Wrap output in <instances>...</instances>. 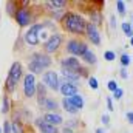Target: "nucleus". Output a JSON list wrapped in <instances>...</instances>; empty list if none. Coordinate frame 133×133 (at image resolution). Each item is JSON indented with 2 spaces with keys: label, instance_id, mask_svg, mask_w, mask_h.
<instances>
[{
  "label": "nucleus",
  "instance_id": "nucleus-11",
  "mask_svg": "<svg viewBox=\"0 0 133 133\" xmlns=\"http://www.w3.org/2000/svg\"><path fill=\"white\" fill-rule=\"evenodd\" d=\"M59 88H61V93L65 96L66 99H68V98H73V96H76V95H77V87H76V85H73V84L64 82Z\"/></svg>",
  "mask_w": 133,
  "mask_h": 133
},
{
  "label": "nucleus",
  "instance_id": "nucleus-40",
  "mask_svg": "<svg viewBox=\"0 0 133 133\" xmlns=\"http://www.w3.org/2000/svg\"><path fill=\"white\" fill-rule=\"evenodd\" d=\"M0 133H2V130H0Z\"/></svg>",
  "mask_w": 133,
  "mask_h": 133
},
{
  "label": "nucleus",
  "instance_id": "nucleus-15",
  "mask_svg": "<svg viewBox=\"0 0 133 133\" xmlns=\"http://www.w3.org/2000/svg\"><path fill=\"white\" fill-rule=\"evenodd\" d=\"M42 107L46 108V110H50V113H54V110L57 108V102L54 99H45V102H43Z\"/></svg>",
  "mask_w": 133,
  "mask_h": 133
},
{
  "label": "nucleus",
  "instance_id": "nucleus-26",
  "mask_svg": "<svg viewBox=\"0 0 133 133\" xmlns=\"http://www.w3.org/2000/svg\"><path fill=\"white\" fill-rule=\"evenodd\" d=\"M121 64H122V66H127L130 64V56L129 54H122L121 56Z\"/></svg>",
  "mask_w": 133,
  "mask_h": 133
},
{
  "label": "nucleus",
  "instance_id": "nucleus-34",
  "mask_svg": "<svg viewBox=\"0 0 133 133\" xmlns=\"http://www.w3.org/2000/svg\"><path fill=\"white\" fill-rule=\"evenodd\" d=\"M107 107H108V110H110V111H113V105H111V99H110V98L107 99Z\"/></svg>",
  "mask_w": 133,
  "mask_h": 133
},
{
  "label": "nucleus",
  "instance_id": "nucleus-9",
  "mask_svg": "<svg viewBox=\"0 0 133 133\" xmlns=\"http://www.w3.org/2000/svg\"><path fill=\"white\" fill-rule=\"evenodd\" d=\"M85 33H87V36H88V39L91 40V43H95V45H101L99 31H98V28H96L93 23H88V25H87V30H85Z\"/></svg>",
  "mask_w": 133,
  "mask_h": 133
},
{
  "label": "nucleus",
  "instance_id": "nucleus-30",
  "mask_svg": "<svg viewBox=\"0 0 133 133\" xmlns=\"http://www.w3.org/2000/svg\"><path fill=\"white\" fill-rule=\"evenodd\" d=\"M3 132L5 133H11V124H9L8 121H5V124H3Z\"/></svg>",
  "mask_w": 133,
  "mask_h": 133
},
{
  "label": "nucleus",
  "instance_id": "nucleus-4",
  "mask_svg": "<svg viewBox=\"0 0 133 133\" xmlns=\"http://www.w3.org/2000/svg\"><path fill=\"white\" fill-rule=\"evenodd\" d=\"M36 90H37V85H36L34 74H26V76H25V82H23L25 96H26V98H33V96H36Z\"/></svg>",
  "mask_w": 133,
  "mask_h": 133
},
{
  "label": "nucleus",
  "instance_id": "nucleus-6",
  "mask_svg": "<svg viewBox=\"0 0 133 133\" xmlns=\"http://www.w3.org/2000/svg\"><path fill=\"white\" fill-rule=\"evenodd\" d=\"M61 43H62V36L61 34H53L43 43V48H45L46 53H54V51H57V48L61 46Z\"/></svg>",
  "mask_w": 133,
  "mask_h": 133
},
{
  "label": "nucleus",
  "instance_id": "nucleus-28",
  "mask_svg": "<svg viewBox=\"0 0 133 133\" xmlns=\"http://www.w3.org/2000/svg\"><path fill=\"white\" fill-rule=\"evenodd\" d=\"M88 85H90L93 90H96V88H98V81H96V77H90V79H88Z\"/></svg>",
  "mask_w": 133,
  "mask_h": 133
},
{
  "label": "nucleus",
  "instance_id": "nucleus-18",
  "mask_svg": "<svg viewBox=\"0 0 133 133\" xmlns=\"http://www.w3.org/2000/svg\"><path fill=\"white\" fill-rule=\"evenodd\" d=\"M82 59H84L87 64H96V54H95L93 51H90V50L82 56Z\"/></svg>",
  "mask_w": 133,
  "mask_h": 133
},
{
  "label": "nucleus",
  "instance_id": "nucleus-2",
  "mask_svg": "<svg viewBox=\"0 0 133 133\" xmlns=\"http://www.w3.org/2000/svg\"><path fill=\"white\" fill-rule=\"evenodd\" d=\"M20 76H22V65H20L19 62H14L12 66H11V70H9L8 77H6V90H8L9 93L14 91V88H16V85H17Z\"/></svg>",
  "mask_w": 133,
  "mask_h": 133
},
{
  "label": "nucleus",
  "instance_id": "nucleus-32",
  "mask_svg": "<svg viewBox=\"0 0 133 133\" xmlns=\"http://www.w3.org/2000/svg\"><path fill=\"white\" fill-rule=\"evenodd\" d=\"M125 116H127V121H129L130 124H133V111H129Z\"/></svg>",
  "mask_w": 133,
  "mask_h": 133
},
{
  "label": "nucleus",
  "instance_id": "nucleus-27",
  "mask_svg": "<svg viewBox=\"0 0 133 133\" xmlns=\"http://www.w3.org/2000/svg\"><path fill=\"white\" fill-rule=\"evenodd\" d=\"M104 57H105V61H115V53L113 51H105V54H104Z\"/></svg>",
  "mask_w": 133,
  "mask_h": 133
},
{
  "label": "nucleus",
  "instance_id": "nucleus-36",
  "mask_svg": "<svg viewBox=\"0 0 133 133\" xmlns=\"http://www.w3.org/2000/svg\"><path fill=\"white\" fill-rule=\"evenodd\" d=\"M121 76H122L124 79L127 77V70H125V68H122V70H121Z\"/></svg>",
  "mask_w": 133,
  "mask_h": 133
},
{
  "label": "nucleus",
  "instance_id": "nucleus-12",
  "mask_svg": "<svg viewBox=\"0 0 133 133\" xmlns=\"http://www.w3.org/2000/svg\"><path fill=\"white\" fill-rule=\"evenodd\" d=\"M33 62L39 64L42 68H48L51 65V57L46 56V54H42V53H34L33 54Z\"/></svg>",
  "mask_w": 133,
  "mask_h": 133
},
{
  "label": "nucleus",
  "instance_id": "nucleus-21",
  "mask_svg": "<svg viewBox=\"0 0 133 133\" xmlns=\"http://www.w3.org/2000/svg\"><path fill=\"white\" fill-rule=\"evenodd\" d=\"M122 31H124V34H125L127 37H130V39L133 37V28H132V25H130V23L124 22V23H122Z\"/></svg>",
  "mask_w": 133,
  "mask_h": 133
},
{
  "label": "nucleus",
  "instance_id": "nucleus-39",
  "mask_svg": "<svg viewBox=\"0 0 133 133\" xmlns=\"http://www.w3.org/2000/svg\"><path fill=\"white\" fill-rule=\"evenodd\" d=\"M130 42H132V45H133V37H132V40H130Z\"/></svg>",
  "mask_w": 133,
  "mask_h": 133
},
{
  "label": "nucleus",
  "instance_id": "nucleus-33",
  "mask_svg": "<svg viewBox=\"0 0 133 133\" xmlns=\"http://www.w3.org/2000/svg\"><path fill=\"white\" fill-rule=\"evenodd\" d=\"M102 122H104V125H108V122H110V118H108L107 115H104V116H102Z\"/></svg>",
  "mask_w": 133,
  "mask_h": 133
},
{
  "label": "nucleus",
  "instance_id": "nucleus-3",
  "mask_svg": "<svg viewBox=\"0 0 133 133\" xmlns=\"http://www.w3.org/2000/svg\"><path fill=\"white\" fill-rule=\"evenodd\" d=\"M66 50L68 53H71L73 56H84L88 48H87V43L85 42H81V40H70L68 45H66Z\"/></svg>",
  "mask_w": 133,
  "mask_h": 133
},
{
  "label": "nucleus",
  "instance_id": "nucleus-35",
  "mask_svg": "<svg viewBox=\"0 0 133 133\" xmlns=\"http://www.w3.org/2000/svg\"><path fill=\"white\" fill-rule=\"evenodd\" d=\"M110 23H111V26H115V25H116V19H115V16H111V17H110Z\"/></svg>",
  "mask_w": 133,
  "mask_h": 133
},
{
  "label": "nucleus",
  "instance_id": "nucleus-20",
  "mask_svg": "<svg viewBox=\"0 0 133 133\" xmlns=\"http://www.w3.org/2000/svg\"><path fill=\"white\" fill-rule=\"evenodd\" d=\"M90 17H91V23H93L95 26L101 23V19H102V16H101L99 11H91V12H90Z\"/></svg>",
  "mask_w": 133,
  "mask_h": 133
},
{
  "label": "nucleus",
  "instance_id": "nucleus-7",
  "mask_svg": "<svg viewBox=\"0 0 133 133\" xmlns=\"http://www.w3.org/2000/svg\"><path fill=\"white\" fill-rule=\"evenodd\" d=\"M43 85L50 87L51 90H57L59 88V77L54 71H46L43 74Z\"/></svg>",
  "mask_w": 133,
  "mask_h": 133
},
{
  "label": "nucleus",
  "instance_id": "nucleus-16",
  "mask_svg": "<svg viewBox=\"0 0 133 133\" xmlns=\"http://www.w3.org/2000/svg\"><path fill=\"white\" fill-rule=\"evenodd\" d=\"M62 105H64L65 111H68V113H73V115H74V113H77V108L71 104V101H70V99H66V98H65V99L62 101Z\"/></svg>",
  "mask_w": 133,
  "mask_h": 133
},
{
  "label": "nucleus",
  "instance_id": "nucleus-23",
  "mask_svg": "<svg viewBox=\"0 0 133 133\" xmlns=\"http://www.w3.org/2000/svg\"><path fill=\"white\" fill-rule=\"evenodd\" d=\"M50 8H64L66 5L65 0H53V2H48Z\"/></svg>",
  "mask_w": 133,
  "mask_h": 133
},
{
  "label": "nucleus",
  "instance_id": "nucleus-10",
  "mask_svg": "<svg viewBox=\"0 0 133 133\" xmlns=\"http://www.w3.org/2000/svg\"><path fill=\"white\" fill-rule=\"evenodd\" d=\"M36 125H37V129L40 130V133H59L57 127L46 124L42 118H37V119H36Z\"/></svg>",
  "mask_w": 133,
  "mask_h": 133
},
{
  "label": "nucleus",
  "instance_id": "nucleus-29",
  "mask_svg": "<svg viewBox=\"0 0 133 133\" xmlns=\"http://www.w3.org/2000/svg\"><path fill=\"white\" fill-rule=\"evenodd\" d=\"M107 87H108V90H110V91H113V93L118 90V85H116V82H115V81H110Z\"/></svg>",
  "mask_w": 133,
  "mask_h": 133
},
{
  "label": "nucleus",
  "instance_id": "nucleus-25",
  "mask_svg": "<svg viewBox=\"0 0 133 133\" xmlns=\"http://www.w3.org/2000/svg\"><path fill=\"white\" fill-rule=\"evenodd\" d=\"M116 6H118V11H119V14L121 16H124L125 14V6H124V2H116Z\"/></svg>",
  "mask_w": 133,
  "mask_h": 133
},
{
  "label": "nucleus",
  "instance_id": "nucleus-13",
  "mask_svg": "<svg viewBox=\"0 0 133 133\" xmlns=\"http://www.w3.org/2000/svg\"><path fill=\"white\" fill-rule=\"evenodd\" d=\"M42 119H43L46 124L54 125V127H56V125H59V124H62V121H64L61 115H57V113H50V111H48V113H46Z\"/></svg>",
  "mask_w": 133,
  "mask_h": 133
},
{
  "label": "nucleus",
  "instance_id": "nucleus-22",
  "mask_svg": "<svg viewBox=\"0 0 133 133\" xmlns=\"http://www.w3.org/2000/svg\"><path fill=\"white\" fill-rule=\"evenodd\" d=\"M28 68H30V71H31V74H36V73H42V66L39 65V64H36V62H30V65H28Z\"/></svg>",
  "mask_w": 133,
  "mask_h": 133
},
{
  "label": "nucleus",
  "instance_id": "nucleus-38",
  "mask_svg": "<svg viewBox=\"0 0 133 133\" xmlns=\"http://www.w3.org/2000/svg\"><path fill=\"white\" fill-rule=\"evenodd\" d=\"M96 133H104V130L102 129H96Z\"/></svg>",
  "mask_w": 133,
  "mask_h": 133
},
{
  "label": "nucleus",
  "instance_id": "nucleus-31",
  "mask_svg": "<svg viewBox=\"0 0 133 133\" xmlns=\"http://www.w3.org/2000/svg\"><path fill=\"white\" fill-rule=\"evenodd\" d=\"M113 98H115V99H121V98H122V90H121V88H118V90L113 93Z\"/></svg>",
  "mask_w": 133,
  "mask_h": 133
},
{
  "label": "nucleus",
  "instance_id": "nucleus-8",
  "mask_svg": "<svg viewBox=\"0 0 133 133\" xmlns=\"http://www.w3.org/2000/svg\"><path fill=\"white\" fill-rule=\"evenodd\" d=\"M16 20H17V23H19L20 26L30 25V22H31V14H30V11L25 9V8L17 9V11H16Z\"/></svg>",
  "mask_w": 133,
  "mask_h": 133
},
{
  "label": "nucleus",
  "instance_id": "nucleus-1",
  "mask_svg": "<svg viewBox=\"0 0 133 133\" xmlns=\"http://www.w3.org/2000/svg\"><path fill=\"white\" fill-rule=\"evenodd\" d=\"M64 26L73 34H82L87 30V23L82 19V16L76 14V12H66L64 16Z\"/></svg>",
  "mask_w": 133,
  "mask_h": 133
},
{
  "label": "nucleus",
  "instance_id": "nucleus-37",
  "mask_svg": "<svg viewBox=\"0 0 133 133\" xmlns=\"http://www.w3.org/2000/svg\"><path fill=\"white\" fill-rule=\"evenodd\" d=\"M62 133H73V130H71L70 127H65V129L62 130Z\"/></svg>",
  "mask_w": 133,
  "mask_h": 133
},
{
  "label": "nucleus",
  "instance_id": "nucleus-14",
  "mask_svg": "<svg viewBox=\"0 0 133 133\" xmlns=\"http://www.w3.org/2000/svg\"><path fill=\"white\" fill-rule=\"evenodd\" d=\"M36 93L39 95V104H40V107L43 105V102H45V93H46V90H45V85L43 84H39L37 85V90H36Z\"/></svg>",
  "mask_w": 133,
  "mask_h": 133
},
{
  "label": "nucleus",
  "instance_id": "nucleus-24",
  "mask_svg": "<svg viewBox=\"0 0 133 133\" xmlns=\"http://www.w3.org/2000/svg\"><path fill=\"white\" fill-rule=\"evenodd\" d=\"M8 111H9V99L5 96V98H3V107H2V113L5 115V113H8Z\"/></svg>",
  "mask_w": 133,
  "mask_h": 133
},
{
  "label": "nucleus",
  "instance_id": "nucleus-19",
  "mask_svg": "<svg viewBox=\"0 0 133 133\" xmlns=\"http://www.w3.org/2000/svg\"><path fill=\"white\" fill-rule=\"evenodd\" d=\"M11 132H12V133H25V132H23V125L20 124V121H19V119H16V121L11 124Z\"/></svg>",
  "mask_w": 133,
  "mask_h": 133
},
{
  "label": "nucleus",
  "instance_id": "nucleus-41",
  "mask_svg": "<svg viewBox=\"0 0 133 133\" xmlns=\"http://www.w3.org/2000/svg\"><path fill=\"white\" fill-rule=\"evenodd\" d=\"M132 28H133V26H132Z\"/></svg>",
  "mask_w": 133,
  "mask_h": 133
},
{
  "label": "nucleus",
  "instance_id": "nucleus-5",
  "mask_svg": "<svg viewBox=\"0 0 133 133\" xmlns=\"http://www.w3.org/2000/svg\"><path fill=\"white\" fill-rule=\"evenodd\" d=\"M43 28V25H40V23H36V25H33L28 31H26V34H25V42L28 43V45H37L39 43V36H37V33L40 31Z\"/></svg>",
  "mask_w": 133,
  "mask_h": 133
},
{
  "label": "nucleus",
  "instance_id": "nucleus-17",
  "mask_svg": "<svg viewBox=\"0 0 133 133\" xmlns=\"http://www.w3.org/2000/svg\"><path fill=\"white\" fill-rule=\"evenodd\" d=\"M70 101H71V104H73L77 110H81V108L84 107V99H82V96H79V95H76V96L70 98Z\"/></svg>",
  "mask_w": 133,
  "mask_h": 133
}]
</instances>
